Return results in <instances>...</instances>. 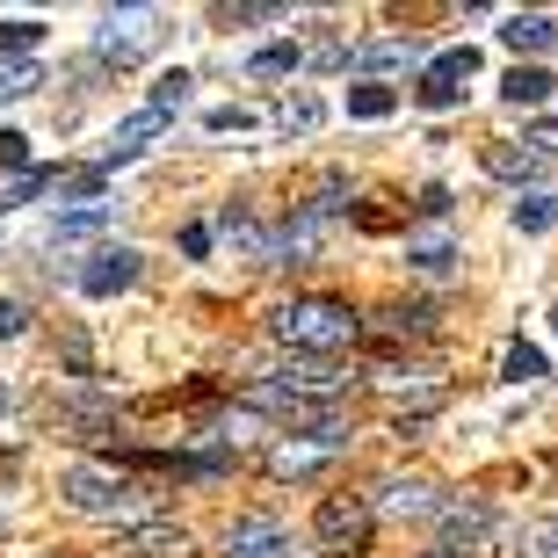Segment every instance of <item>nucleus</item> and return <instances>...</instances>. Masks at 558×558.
I'll return each mask as SVG.
<instances>
[{
  "mask_svg": "<svg viewBox=\"0 0 558 558\" xmlns=\"http://www.w3.org/2000/svg\"><path fill=\"white\" fill-rule=\"evenodd\" d=\"M59 494H65V508H81V515H138L145 500V486H131L117 464H95V457H81V464H65V478H59Z\"/></svg>",
  "mask_w": 558,
  "mask_h": 558,
  "instance_id": "nucleus-2",
  "label": "nucleus"
},
{
  "mask_svg": "<svg viewBox=\"0 0 558 558\" xmlns=\"http://www.w3.org/2000/svg\"><path fill=\"white\" fill-rule=\"evenodd\" d=\"M204 131H210V138H226V131H254V109H240V102H232V109H210Z\"/></svg>",
  "mask_w": 558,
  "mask_h": 558,
  "instance_id": "nucleus-28",
  "label": "nucleus"
},
{
  "mask_svg": "<svg viewBox=\"0 0 558 558\" xmlns=\"http://www.w3.org/2000/svg\"><path fill=\"white\" fill-rule=\"evenodd\" d=\"M522 145H530V153H558V117L530 124V131H522Z\"/></svg>",
  "mask_w": 558,
  "mask_h": 558,
  "instance_id": "nucleus-33",
  "label": "nucleus"
},
{
  "mask_svg": "<svg viewBox=\"0 0 558 558\" xmlns=\"http://www.w3.org/2000/svg\"><path fill=\"white\" fill-rule=\"evenodd\" d=\"M500 377H508V385H537V377H544V349L515 341V349L500 355Z\"/></svg>",
  "mask_w": 558,
  "mask_h": 558,
  "instance_id": "nucleus-24",
  "label": "nucleus"
},
{
  "mask_svg": "<svg viewBox=\"0 0 558 558\" xmlns=\"http://www.w3.org/2000/svg\"><path fill=\"white\" fill-rule=\"evenodd\" d=\"M160 37H167L160 8H109V15L95 22V51L117 59V65H138L145 51H160Z\"/></svg>",
  "mask_w": 558,
  "mask_h": 558,
  "instance_id": "nucleus-3",
  "label": "nucleus"
},
{
  "mask_svg": "<svg viewBox=\"0 0 558 558\" xmlns=\"http://www.w3.org/2000/svg\"><path fill=\"white\" fill-rule=\"evenodd\" d=\"M355 59L371 65V73H392V65H428V59H421V44H407V37H385V44H371V51H355Z\"/></svg>",
  "mask_w": 558,
  "mask_h": 558,
  "instance_id": "nucleus-23",
  "label": "nucleus"
},
{
  "mask_svg": "<svg viewBox=\"0 0 558 558\" xmlns=\"http://www.w3.org/2000/svg\"><path fill=\"white\" fill-rule=\"evenodd\" d=\"M551 73H544V65H508V73H500V102L508 109H537V102H551Z\"/></svg>",
  "mask_w": 558,
  "mask_h": 558,
  "instance_id": "nucleus-12",
  "label": "nucleus"
},
{
  "mask_svg": "<svg viewBox=\"0 0 558 558\" xmlns=\"http://www.w3.org/2000/svg\"><path fill=\"white\" fill-rule=\"evenodd\" d=\"M189 87H196V81H189L182 65H174V73H160V81H153V102H145V109H160V117H174V109L189 102Z\"/></svg>",
  "mask_w": 558,
  "mask_h": 558,
  "instance_id": "nucleus-25",
  "label": "nucleus"
},
{
  "mask_svg": "<svg viewBox=\"0 0 558 558\" xmlns=\"http://www.w3.org/2000/svg\"><path fill=\"white\" fill-rule=\"evenodd\" d=\"M37 87V65H0V102H22Z\"/></svg>",
  "mask_w": 558,
  "mask_h": 558,
  "instance_id": "nucleus-29",
  "label": "nucleus"
},
{
  "mask_svg": "<svg viewBox=\"0 0 558 558\" xmlns=\"http://www.w3.org/2000/svg\"><path fill=\"white\" fill-rule=\"evenodd\" d=\"M494 530H500L494 500H450V508H435V537H442V551H478Z\"/></svg>",
  "mask_w": 558,
  "mask_h": 558,
  "instance_id": "nucleus-7",
  "label": "nucleus"
},
{
  "mask_svg": "<svg viewBox=\"0 0 558 558\" xmlns=\"http://www.w3.org/2000/svg\"><path fill=\"white\" fill-rule=\"evenodd\" d=\"M407 262H414L421 276H450L457 269V240L450 232H414V240H407Z\"/></svg>",
  "mask_w": 558,
  "mask_h": 558,
  "instance_id": "nucleus-16",
  "label": "nucleus"
},
{
  "mask_svg": "<svg viewBox=\"0 0 558 558\" xmlns=\"http://www.w3.org/2000/svg\"><path fill=\"white\" fill-rule=\"evenodd\" d=\"M341 442H349V428H327V435H312V442H276V450H269V472L276 478H312L333 450H341Z\"/></svg>",
  "mask_w": 558,
  "mask_h": 558,
  "instance_id": "nucleus-9",
  "label": "nucleus"
},
{
  "mask_svg": "<svg viewBox=\"0 0 558 558\" xmlns=\"http://www.w3.org/2000/svg\"><path fill=\"white\" fill-rule=\"evenodd\" d=\"M472 81H478V51H472V44L435 51V59L421 65V81H414V102H421V109H457Z\"/></svg>",
  "mask_w": 558,
  "mask_h": 558,
  "instance_id": "nucleus-5",
  "label": "nucleus"
},
{
  "mask_svg": "<svg viewBox=\"0 0 558 558\" xmlns=\"http://www.w3.org/2000/svg\"><path fill=\"white\" fill-rule=\"evenodd\" d=\"M486 174H500V182H537L544 153H530V145H486Z\"/></svg>",
  "mask_w": 558,
  "mask_h": 558,
  "instance_id": "nucleus-17",
  "label": "nucleus"
},
{
  "mask_svg": "<svg viewBox=\"0 0 558 558\" xmlns=\"http://www.w3.org/2000/svg\"><path fill=\"white\" fill-rule=\"evenodd\" d=\"M515 558H558V515L537 522V530H522V551Z\"/></svg>",
  "mask_w": 558,
  "mask_h": 558,
  "instance_id": "nucleus-27",
  "label": "nucleus"
},
{
  "mask_svg": "<svg viewBox=\"0 0 558 558\" xmlns=\"http://www.w3.org/2000/svg\"><path fill=\"white\" fill-rule=\"evenodd\" d=\"M283 551H290V537L276 515H240L226 530V558H283Z\"/></svg>",
  "mask_w": 558,
  "mask_h": 558,
  "instance_id": "nucleus-10",
  "label": "nucleus"
},
{
  "mask_svg": "<svg viewBox=\"0 0 558 558\" xmlns=\"http://www.w3.org/2000/svg\"><path fill=\"white\" fill-rule=\"evenodd\" d=\"M508 226H515V232H551L558 226V196H551V189H522L515 210H508Z\"/></svg>",
  "mask_w": 558,
  "mask_h": 558,
  "instance_id": "nucleus-18",
  "label": "nucleus"
},
{
  "mask_svg": "<svg viewBox=\"0 0 558 558\" xmlns=\"http://www.w3.org/2000/svg\"><path fill=\"white\" fill-rule=\"evenodd\" d=\"M182 254H196V262H204V254H210V226H189L182 232Z\"/></svg>",
  "mask_w": 558,
  "mask_h": 558,
  "instance_id": "nucleus-35",
  "label": "nucleus"
},
{
  "mask_svg": "<svg viewBox=\"0 0 558 558\" xmlns=\"http://www.w3.org/2000/svg\"><path fill=\"white\" fill-rule=\"evenodd\" d=\"M269 333L298 355H341L355 341V312L341 298H290L269 312Z\"/></svg>",
  "mask_w": 558,
  "mask_h": 558,
  "instance_id": "nucleus-1",
  "label": "nucleus"
},
{
  "mask_svg": "<svg viewBox=\"0 0 558 558\" xmlns=\"http://www.w3.org/2000/svg\"><path fill=\"white\" fill-rule=\"evenodd\" d=\"M44 44V22L37 15H15V22H0V51L15 59V51H37Z\"/></svg>",
  "mask_w": 558,
  "mask_h": 558,
  "instance_id": "nucleus-26",
  "label": "nucleus"
},
{
  "mask_svg": "<svg viewBox=\"0 0 558 558\" xmlns=\"http://www.w3.org/2000/svg\"><path fill=\"white\" fill-rule=\"evenodd\" d=\"M333 210H341V174H327V182H319V196H312V204L298 210L283 232H276V262H290V269H298V262H312V254L327 247V232H333Z\"/></svg>",
  "mask_w": 558,
  "mask_h": 558,
  "instance_id": "nucleus-4",
  "label": "nucleus"
},
{
  "mask_svg": "<svg viewBox=\"0 0 558 558\" xmlns=\"http://www.w3.org/2000/svg\"><path fill=\"white\" fill-rule=\"evenodd\" d=\"M544 319H551V341H558V305H551V312H544Z\"/></svg>",
  "mask_w": 558,
  "mask_h": 558,
  "instance_id": "nucleus-36",
  "label": "nucleus"
},
{
  "mask_svg": "<svg viewBox=\"0 0 558 558\" xmlns=\"http://www.w3.org/2000/svg\"><path fill=\"white\" fill-rule=\"evenodd\" d=\"M167 131V117L160 109H138V117H124V124L109 131V160H131V153H145V145Z\"/></svg>",
  "mask_w": 558,
  "mask_h": 558,
  "instance_id": "nucleus-14",
  "label": "nucleus"
},
{
  "mask_svg": "<svg viewBox=\"0 0 558 558\" xmlns=\"http://www.w3.org/2000/svg\"><path fill=\"white\" fill-rule=\"evenodd\" d=\"M44 182H51V174H15V182H8V196H0V210H15V204H29V196H37Z\"/></svg>",
  "mask_w": 558,
  "mask_h": 558,
  "instance_id": "nucleus-31",
  "label": "nucleus"
},
{
  "mask_svg": "<svg viewBox=\"0 0 558 558\" xmlns=\"http://www.w3.org/2000/svg\"><path fill=\"white\" fill-rule=\"evenodd\" d=\"M298 65H305V44H262V51L247 59V73L254 81H283V73H298Z\"/></svg>",
  "mask_w": 558,
  "mask_h": 558,
  "instance_id": "nucleus-22",
  "label": "nucleus"
},
{
  "mask_svg": "<svg viewBox=\"0 0 558 558\" xmlns=\"http://www.w3.org/2000/svg\"><path fill=\"white\" fill-rule=\"evenodd\" d=\"M377 515H435V486L428 478H385L377 486Z\"/></svg>",
  "mask_w": 558,
  "mask_h": 558,
  "instance_id": "nucleus-11",
  "label": "nucleus"
},
{
  "mask_svg": "<svg viewBox=\"0 0 558 558\" xmlns=\"http://www.w3.org/2000/svg\"><path fill=\"white\" fill-rule=\"evenodd\" d=\"M500 44L508 51H544V44H558V22L551 15H508L500 22Z\"/></svg>",
  "mask_w": 558,
  "mask_h": 558,
  "instance_id": "nucleus-19",
  "label": "nucleus"
},
{
  "mask_svg": "<svg viewBox=\"0 0 558 558\" xmlns=\"http://www.w3.org/2000/svg\"><path fill=\"white\" fill-rule=\"evenodd\" d=\"M0 167H22L29 174V138L22 131H0Z\"/></svg>",
  "mask_w": 558,
  "mask_h": 558,
  "instance_id": "nucleus-32",
  "label": "nucleus"
},
{
  "mask_svg": "<svg viewBox=\"0 0 558 558\" xmlns=\"http://www.w3.org/2000/svg\"><path fill=\"white\" fill-rule=\"evenodd\" d=\"M124 551L131 558H189V530H174V522H145V530H131Z\"/></svg>",
  "mask_w": 558,
  "mask_h": 558,
  "instance_id": "nucleus-15",
  "label": "nucleus"
},
{
  "mask_svg": "<svg viewBox=\"0 0 558 558\" xmlns=\"http://www.w3.org/2000/svg\"><path fill=\"white\" fill-rule=\"evenodd\" d=\"M290 8H276V0H262V8H226V22H283Z\"/></svg>",
  "mask_w": 558,
  "mask_h": 558,
  "instance_id": "nucleus-34",
  "label": "nucleus"
},
{
  "mask_svg": "<svg viewBox=\"0 0 558 558\" xmlns=\"http://www.w3.org/2000/svg\"><path fill=\"white\" fill-rule=\"evenodd\" d=\"M0 407H8V392H0Z\"/></svg>",
  "mask_w": 558,
  "mask_h": 558,
  "instance_id": "nucleus-37",
  "label": "nucleus"
},
{
  "mask_svg": "<svg viewBox=\"0 0 558 558\" xmlns=\"http://www.w3.org/2000/svg\"><path fill=\"white\" fill-rule=\"evenodd\" d=\"M312 537H319V551H327V558H363V544H371V508H363V500H349V494L319 500Z\"/></svg>",
  "mask_w": 558,
  "mask_h": 558,
  "instance_id": "nucleus-6",
  "label": "nucleus"
},
{
  "mask_svg": "<svg viewBox=\"0 0 558 558\" xmlns=\"http://www.w3.org/2000/svg\"><path fill=\"white\" fill-rule=\"evenodd\" d=\"M399 109V87H385V81H355L349 87V117H363V124H385Z\"/></svg>",
  "mask_w": 558,
  "mask_h": 558,
  "instance_id": "nucleus-21",
  "label": "nucleus"
},
{
  "mask_svg": "<svg viewBox=\"0 0 558 558\" xmlns=\"http://www.w3.org/2000/svg\"><path fill=\"white\" fill-rule=\"evenodd\" d=\"M109 226V204H81V210H59L51 226H44V247H73V240H95Z\"/></svg>",
  "mask_w": 558,
  "mask_h": 558,
  "instance_id": "nucleus-13",
  "label": "nucleus"
},
{
  "mask_svg": "<svg viewBox=\"0 0 558 558\" xmlns=\"http://www.w3.org/2000/svg\"><path fill=\"white\" fill-rule=\"evenodd\" d=\"M319 124H327V102H319V95H290V102L276 109V131H283V138H312Z\"/></svg>",
  "mask_w": 558,
  "mask_h": 558,
  "instance_id": "nucleus-20",
  "label": "nucleus"
},
{
  "mask_svg": "<svg viewBox=\"0 0 558 558\" xmlns=\"http://www.w3.org/2000/svg\"><path fill=\"white\" fill-rule=\"evenodd\" d=\"M145 269V254L138 247H102V254H87V269H81V298H117V290H131Z\"/></svg>",
  "mask_w": 558,
  "mask_h": 558,
  "instance_id": "nucleus-8",
  "label": "nucleus"
},
{
  "mask_svg": "<svg viewBox=\"0 0 558 558\" xmlns=\"http://www.w3.org/2000/svg\"><path fill=\"white\" fill-rule=\"evenodd\" d=\"M29 333V305L22 298H0V341H22Z\"/></svg>",
  "mask_w": 558,
  "mask_h": 558,
  "instance_id": "nucleus-30",
  "label": "nucleus"
}]
</instances>
